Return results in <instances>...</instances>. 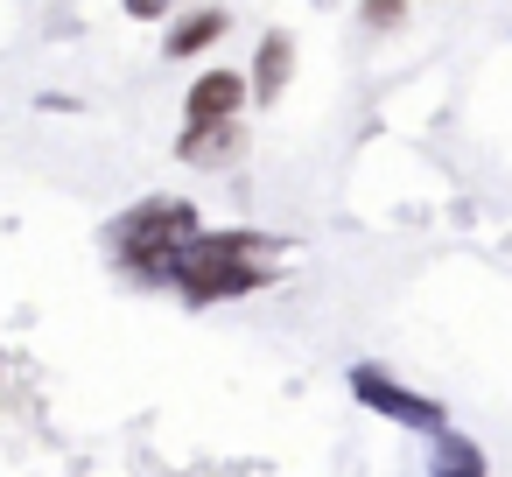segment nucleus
<instances>
[{
  "mask_svg": "<svg viewBox=\"0 0 512 477\" xmlns=\"http://www.w3.org/2000/svg\"><path fill=\"white\" fill-rule=\"evenodd\" d=\"M435 477H484V456H477L463 435H449V442L435 449Z\"/></svg>",
  "mask_w": 512,
  "mask_h": 477,
  "instance_id": "nucleus-8",
  "label": "nucleus"
},
{
  "mask_svg": "<svg viewBox=\"0 0 512 477\" xmlns=\"http://www.w3.org/2000/svg\"><path fill=\"white\" fill-rule=\"evenodd\" d=\"M169 288L183 302H232L267 288V239L260 232H190L169 260Z\"/></svg>",
  "mask_w": 512,
  "mask_h": 477,
  "instance_id": "nucleus-1",
  "label": "nucleus"
},
{
  "mask_svg": "<svg viewBox=\"0 0 512 477\" xmlns=\"http://www.w3.org/2000/svg\"><path fill=\"white\" fill-rule=\"evenodd\" d=\"M232 29V15L225 8H197V15H183L176 29H169V64H190V57H204L218 36Z\"/></svg>",
  "mask_w": 512,
  "mask_h": 477,
  "instance_id": "nucleus-6",
  "label": "nucleus"
},
{
  "mask_svg": "<svg viewBox=\"0 0 512 477\" xmlns=\"http://www.w3.org/2000/svg\"><path fill=\"white\" fill-rule=\"evenodd\" d=\"M288 71H295V36H260V57H253V99L260 106H274L281 99V85H288Z\"/></svg>",
  "mask_w": 512,
  "mask_h": 477,
  "instance_id": "nucleus-7",
  "label": "nucleus"
},
{
  "mask_svg": "<svg viewBox=\"0 0 512 477\" xmlns=\"http://www.w3.org/2000/svg\"><path fill=\"white\" fill-rule=\"evenodd\" d=\"M351 393L372 407V414H393V421H407V428H442V407L435 400H421L414 386H400V379H386V372H372V365H358L351 372Z\"/></svg>",
  "mask_w": 512,
  "mask_h": 477,
  "instance_id": "nucleus-3",
  "label": "nucleus"
},
{
  "mask_svg": "<svg viewBox=\"0 0 512 477\" xmlns=\"http://www.w3.org/2000/svg\"><path fill=\"white\" fill-rule=\"evenodd\" d=\"M358 22L379 36V29H400L407 22V0H358Z\"/></svg>",
  "mask_w": 512,
  "mask_h": 477,
  "instance_id": "nucleus-9",
  "label": "nucleus"
},
{
  "mask_svg": "<svg viewBox=\"0 0 512 477\" xmlns=\"http://www.w3.org/2000/svg\"><path fill=\"white\" fill-rule=\"evenodd\" d=\"M190 232H197V211H190L183 197H148V204H134L127 218H113L106 246H113V267H127V274L148 281V288H169V260L183 253Z\"/></svg>",
  "mask_w": 512,
  "mask_h": 477,
  "instance_id": "nucleus-2",
  "label": "nucleus"
},
{
  "mask_svg": "<svg viewBox=\"0 0 512 477\" xmlns=\"http://www.w3.org/2000/svg\"><path fill=\"white\" fill-rule=\"evenodd\" d=\"M127 15H134V22H162V15H169V0H127Z\"/></svg>",
  "mask_w": 512,
  "mask_h": 477,
  "instance_id": "nucleus-10",
  "label": "nucleus"
},
{
  "mask_svg": "<svg viewBox=\"0 0 512 477\" xmlns=\"http://www.w3.org/2000/svg\"><path fill=\"white\" fill-rule=\"evenodd\" d=\"M239 148H246V127H239V120H190L183 141H176V155H183V162H204V169H211V162H232Z\"/></svg>",
  "mask_w": 512,
  "mask_h": 477,
  "instance_id": "nucleus-5",
  "label": "nucleus"
},
{
  "mask_svg": "<svg viewBox=\"0 0 512 477\" xmlns=\"http://www.w3.org/2000/svg\"><path fill=\"white\" fill-rule=\"evenodd\" d=\"M246 99H253V85H246L239 71L211 64V71H197V85L183 92V127H190V120H239Z\"/></svg>",
  "mask_w": 512,
  "mask_h": 477,
  "instance_id": "nucleus-4",
  "label": "nucleus"
}]
</instances>
